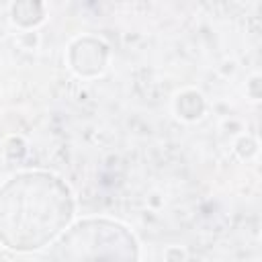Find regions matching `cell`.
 <instances>
[{
  "label": "cell",
  "instance_id": "cell-1",
  "mask_svg": "<svg viewBox=\"0 0 262 262\" xmlns=\"http://www.w3.org/2000/svg\"><path fill=\"white\" fill-rule=\"evenodd\" d=\"M68 186L43 172L12 178L0 188V239L14 250H37L72 217Z\"/></svg>",
  "mask_w": 262,
  "mask_h": 262
},
{
  "label": "cell",
  "instance_id": "cell-2",
  "mask_svg": "<svg viewBox=\"0 0 262 262\" xmlns=\"http://www.w3.org/2000/svg\"><path fill=\"white\" fill-rule=\"evenodd\" d=\"M47 262H137V244L115 221L86 219L59 237Z\"/></svg>",
  "mask_w": 262,
  "mask_h": 262
}]
</instances>
